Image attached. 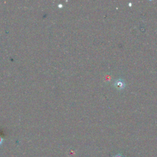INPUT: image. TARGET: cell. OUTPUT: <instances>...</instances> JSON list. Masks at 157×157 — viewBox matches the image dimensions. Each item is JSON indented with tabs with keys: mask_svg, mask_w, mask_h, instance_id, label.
<instances>
[{
	"mask_svg": "<svg viewBox=\"0 0 157 157\" xmlns=\"http://www.w3.org/2000/svg\"><path fill=\"white\" fill-rule=\"evenodd\" d=\"M3 138L2 136H0V145L3 144Z\"/></svg>",
	"mask_w": 157,
	"mask_h": 157,
	"instance_id": "cell-1",
	"label": "cell"
}]
</instances>
